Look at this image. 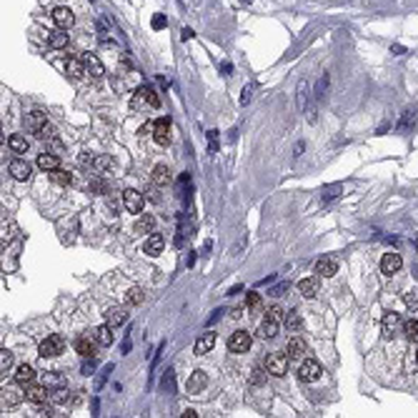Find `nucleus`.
I'll return each mask as SVG.
<instances>
[{"label":"nucleus","instance_id":"1","mask_svg":"<svg viewBox=\"0 0 418 418\" xmlns=\"http://www.w3.org/2000/svg\"><path fill=\"white\" fill-rule=\"evenodd\" d=\"M66 350V338L63 336H58V333H53V336H48L43 343H40V355L43 358H53V355H61Z\"/></svg>","mask_w":418,"mask_h":418},{"label":"nucleus","instance_id":"2","mask_svg":"<svg viewBox=\"0 0 418 418\" xmlns=\"http://www.w3.org/2000/svg\"><path fill=\"white\" fill-rule=\"evenodd\" d=\"M288 355L285 353H271L268 358H266V371L271 373V376H285V371H288Z\"/></svg>","mask_w":418,"mask_h":418},{"label":"nucleus","instance_id":"3","mask_svg":"<svg viewBox=\"0 0 418 418\" xmlns=\"http://www.w3.org/2000/svg\"><path fill=\"white\" fill-rule=\"evenodd\" d=\"M153 140L158 145H168V140H170V121L168 118L155 121V126H153Z\"/></svg>","mask_w":418,"mask_h":418},{"label":"nucleus","instance_id":"4","mask_svg":"<svg viewBox=\"0 0 418 418\" xmlns=\"http://www.w3.org/2000/svg\"><path fill=\"white\" fill-rule=\"evenodd\" d=\"M228 348L233 350V353H246V350L251 348V333L235 331V333L230 336V341H228Z\"/></svg>","mask_w":418,"mask_h":418},{"label":"nucleus","instance_id":"5","mask_svg":"<svg viewBox=\"0 0 418 418\" xmlns=\"http://www.w3.org/2000/svg\"><path fill=\"white\" fill-rule=\"evenodd\" d=\"M401 266H403V261H401V256H398V253H386V256L381 258V271H383L386 276L398 273V271H401Z\"/></svg>","mask_w":418,"mask_h":418},{"label":"nucleus","instance_id":"6","mask_svg":"<svg viewBox=\"0 0 418 418\" xmlns=\"http://www.w3.org/2000/svg\"><path fill=\"white\" fill-rule=\"evenodd\" d=\"M53 20H55V25L61 30H68V28H73V23H75V15H73L70 8H55L53 10Z\"/></svg>","mask_w":418,"mask_h":418},{"label":"nucleus","instance_id":"7","mask_svg":"<svg viewBox=\"0 0 418 418\" xmlns=\"http://www.w3.org/2000/svg\"><path fill=\"white\" fill-rule=\"evenodd\" d=\"M301 378L303 381H318L321 378V373H323V368H321V363L318 361H303V366H301Z\"/></svg>","mask_w":418,"mask_h":418},{"label":"nucleus","instance_id":"8","mask_svg":"<svg viewBox=\"0 0 418 418\" xmlns=\"http://www.w3.org/2000/svg\"><path fill=\"white\" fill-rule=\"evenodd\" d=\"M95 336L90 338V336H80L78 341H75V350L83 355V358H95Z\"/></svg>","mask_w":418,"mask_h":418},{"label":"nucleus","instance_id":"9","mask_svg":"<svg viewBox=\"0 0 418 418\" xmlns=\"http://www.w3.org/2000/svg\"><path fill=\"white\" fill-rule=\"evenodd\" d=\"M306 350H308V343H306V338H290L288 341V348H285V353H288V358L290 361H298V358H303L306 355Z\"/></svg>","mask_w":418,"mask_h":418},{"label":"nucleus","instance_id":"10","mask_svg":"<svg viewBox=\"0 0 418 418\" xmlns=\"http://www.w3.org/2000/svg\"><path fill=\"white\" fill-rule=\"evenodd\" d=\"M163 248H165V238L158 235V233H153V235L145 241V246H143V251H145L148 256H160Z\"/></svg>","mask_w":418,"mask_h":418},{"label":"nucleus","instance_id":"11","mask_svg":"<svg viewBox=\"0 0 418 418\" xmlns=\"http://www.w3.org/2000/svg\"><path fill=\"white\" fill-rule=\"evenodd\" d=\"M123 206L131 210V213H140L143 210V196L138 191H126L123 193Z\"/></svg>","mask_w":418,"mask_h":418},{"label":"nucleus","instance_id":"12","mask_svg":"<svg viewBox=\"0 0 418 418\" xmlns=\"http://www.w3.org/2000/svg\"><path fill=\"white\" fill-rule=\"evenodd\" d=\"M403 328V318L398 316V313H386V318H383V333L386 336H393L396 331H401Z\"/></svg>","mask_w":418,"mask_h":418},{"label":"nucleus","instance_id":"13","mask_svg":"<svg viewBox=\"0 0 418 418\" xmlns=\"http://www.w3.org/2000/svg\"><path fill=\"white\" fill-rule=\"evenodd\" d=\"M206 383H208V376H206V371H196V373L188 378L186 388H188L191 393H201V391L206 388Z\"/></svg>","mask_w":418,"mask_h":418},{"label":"nucleus","instance_id":"14","mask_svg":"<svg viewBox=\"0 0 418 418\" xmlns=\"http://www.w3.org/2000/svg\"><path fill=\"white\" fill-rule=\"evenodd\" d=\"M15 381H18V386H30V383L35 381V371H33V366H28V363L18 366V371H15Z\"/></svg>","mask_w":418,"mask_h":418},{"label":"nucleus","instance_id":"15","mask_svg":"<svg viewBox=\"0 0 418 418\" xmlns=\"http://www.w3.org/2000/svg\"><path fill=\"white\" fill-rule=\"evenodd\" d=\"M10 175H13L15 181H28V178H30V165H28L25 160H13V163H10Z\"/></svg>","mask_w":418,"mask_h":418},{"label":"nucleus","instance_id":"16","mask_svg":"<svg viewBox=\"0 0 418 418\" xmlns=\"http://www.w3.org/2000/svg\"><path fill=\"white\" fill-rule=\"evenodd\" d=\"M336 271H338V263H336L333 258H321V261L316 263V273H318V276L331 278V276H336Z\"/></svg>","mask_w":418,"mask_h":418},{"label":"nucleus","instance_id":"17","mask_svg":"<svg viewBox=\"0 0 418 418\" xmlns=\"http://www.w3.org/2000/svg\"><path fill=\"white\" fill-rule=\"evenodd\" d=\"M43 126H48V118H45V113H43V110H33V113L28 115V128H30V131L38 136Z\"/></svg>","mask_w":418,"mask_h":418},{"label":"nucleus","instance_id":"18","mask_svg":"<svg viewBox=\"0 0 418 418\" xmlns=\"http://www.w3.org/2000/svg\"><path fill=\"white\" fill-rule=\"evenodd\" d=\"M258 336L261 338H276L278 336V321H273V318L266 316V321L258 326Z\"/></svg>","mask_w":418,"mask_h":418},{"label":"nucleus","instance_id":"19","mask_svg":"<svg viewBox=\"0 0 418 418\" xmlns=\"http://www.w3.org/2000/svg\"><path fill=\"white\" fill-rule=\"evenodd\" d=\"M25 398L28 401H33V403H45V398H48V388L45 386H28V391H25Z\"/></svg>","mask_w":418,"mask_h":418},{"label":"nucleus","instance_id":"20","mask_svg":"<svg viewBox=\"0 0 418 418\" xmlns=\"http://www.w3.org/2000/svg\"><path fill=\"white\" fill-rule=\"evenodd\" d=\"M66 73H68L73 80H78V78H83V75L88 73V68H85V63H83V61H75V58H70L68 63H66Z\"/></svg>","mask_w":418,"mask_h":418},{"label":"nucleus","instance_id":"21","mask_svg":"<svg viewBox=\"0 0 418 418\" xmlns=\"http://www.w3.org/2000/svg\"><path fill=\"white\" fill-rule=\"evenodd\" d=\"M83 63H85V68H88V73L93 75V78H100L105 70H103V66H100V61L95 58V55H90V53H85L83 55Z\"/></svg>","mask_w":418,"mask_h":418},{"label":"nucleus","instance_id":"22","mask_svg":"<svg viewBox=\"0 0 418 418\" xmlns=\"http://www.w3.org/2000/svg\"><path fill=\"white\" fill-rule=\"evenodd\" d=\"M213 346H215V333H203V336L196 341V353H198V355H206Z\"/></svg>","mask_w":418,"mask_h":418},{"label":"nucleus","instance_id":"23","mask_svg":"<svg viewBox=\"0 0 418 418\" xmlns=\"http://www.w3.org/2000/svg\"><path fill=\"white\" fill-rule=\"evenodd\" d=\"M38 168L40 170H55L58 168V155L55 153H40L38 155Z\"/></svg>","mask_w":418,"mask_h":418},{"label":"nucleus","instance_id":"24","mask_svg":"<svg viewBox=\"0 0 418 418\" xmlns=\"http://www.w3.org/2000/svg\"><path fill=\"white\" fill-rule=\"evenodd\" d=\"M298 290L306 295V298H313L318 293V278H303L298 283Z\"/></svg>","mask_w":418,"mask_h":418},{"label":"nucleus","instance_id":"25","mask_svg":"<svg viewBox=\"0 0 418 418\" xmlns=\"http://www.w3.org/2000/svg\"><path fill=\"white\" fill-rule=\"evenodd\" d=\"M138 95L143 98V100H145V103H148V105H153V108H158V105H160V98L155 95V90H153L150 85H140V88H138Z\"/></svg>","mask_w":418,"mask_h":418},{"label":"nucleus","instance_id":"26","mask_svg":"<svg viewBox=\"0 0 418 418\" xmlns=\"http://www.w3.org/2000/svg\"><path fill=\"white\" fill-rule=\"evenodd\" d=\"M126 318H128V313H126V308H110L108 311V326H123L126 323Z\"/></svg>","mask_w":418,"mask_h":418},{"label":"nucleus","instance_id":"27","mask_svg":"<svg viewBox=\"0 0 418 418\" xmlns=\"http://www.w3.org/2000/svg\"><path fill=\"white\" fill-rule=\"evenodd\" d=\"M283 321H285V328H288V331H293V333H298V331L303 328V318H301L295 311L285 313V316H283Z\"/></svg>","mask_w":418,"mask_h":418},{"label":"nucleus","instance_id":"28","mask_svg":"<svg viewBox=\"0 0 418 418\" xmlns=\"http://www.w3.org/2000/svg\"><path fill=\"white\" fill-rule=\"evenodd\" d=\"M113 326H100V328H95V341L100 343V346H110L113 343V331H110Z\"/></svg>","mask_w":418,"mask_h":418},{"label":"nucleus","instance_id":"29","mask_svg":"<svg viewBox=\"0 0 418 418\" xmlns=\"http://www.w3.org/2000/svg\"><path fill=\"white\" fill-rule=\"evenodd\" d=\"M153 183H155V186L170 183V170H168L165 165H155V170H153Z\"/></svg>","mask_w":418,"mask_h":418},{"label":"nucleus","instance_id":"30","mask_svg":"<svg viewBox=\"0 0 418 418\" xmlns=\"http://www.w3.org/2000/svg\"><path fill=\"white\" fill-rule=\"evenodd\" d=\"M153 225H155V218H153V215H143V218L136 220L133 230H136V233H150V230H153Z\"/></svg>","mask_w":418,"mask_h":418},{"label":"nucleus","instance_id":"31","mask_svg":"<svg viewBox=\"0 0 418 418\" xmlns=\"http://www.w3.org/2000/svg\"><path fill=\"white\" fill-rule=\"evenodd\" d=\"M8 145H10V150H13V153H25L30 143H28V138H23V136H10Z\"/></svg>","mask_w":418,"mask_h":418},{"label":"nucleus","instance_id":"32","mask_svg":"<svg viewBox=\"0 0 418 418\" xmlns=\"http://www.w3.org/2000/svg\"><path fill=\"white\" fill-rule=\"evenodd\" d=\"M48 43H50V48H66L68 45V33H50Z\"/></svg>","mask_w":418,"mask_h":418},{"label":"nucleus","instance_id":"33","mask_svg":"<svg viewBox=\"0 0 418 418\" xmlns=\"http://www.w3.org/2000/svg\"><path fill=\"white\" fill-rule=\"evenodd\" d=\"M50 178L58 183V186H68L70 181H73V175H70L68 170H61V168H55V170H50Z\"/></svg>","mask_w":418,"mask_h":418},{"label":"nucleus","instance_id":"34","mask_svg":"<svg viewBox=\"0 0 418 418\" xmlns=\"http://www.w3.org/2000/svg\"><path fill=\"white\" fill-rule=\"evenodd\" d=\"M403 333H406V338H408L411 343H418V321L403 323Z\"/></svg>","mask_w":418,"mask_h":418},{"label":"nucleus","instance_id":"35","mask_svg":"<svg viewBox=\"0 0 418 418\" xmlns=\"http://www.w3.org/2000/svg\"><path fill=\"white\" fill-rule=\"evenodd\" d=\"M143 295H145V293H143L140 288H131V290H128V295H126V303L136 306V303H140V301H143Z\"/></svg>","mask_w":418,"mask_h":418},{"label":"nucleus","instance_id":"36","mask_svg":"<svg viewBox=\"0 0 418 418\" xmlns=\"http://www.w3.org/2000/svg\"><path fill=\"white\" fill-rule=\"evenodd\" d=\"M20 398H23V396H20L18 391H13V388H5V391H3V401H8V403H13V406L20 403Z\"/></svg>","mask_w":418,"mask_h":418},{"label":"nucleus","instance_id":"37","mask_svg":"<svg viewBox=\"0 0 418 418\" xmlns=\"http://www.w3.org/2000/svg\"><path fill=\"white\" fill-rule=\"evenodd\" d=\"M10 366H13V353H10V350H3V353H0V371L5 373Z\"/></svg>","mask_w":418,"mask_h":418},{"label":"nucleus","instance_id":"38","mask_svg":"<svg viewBox=\"0 0 418 418\" xmlns=\"http://www.w3.org/2000/svg\"><path fill=\"white\" fill-rule=\"evenodd\" d=\"M50 398H53V403H66V401H68V391H66V388H58Z\"/></svg>","mask_w":418,"mask_h":418},{"label":"nucleus","instance_id":"39","mask_svg":"<svg viewBox=\"0 0 418 418\" xmlns=\"http://www.w3.org/2000/svg\"><path fill=\"white\" fill-rule=\"evenodd\" d=\"M246 303H248V308H261V295L258 293H248Z\"/></svg>","mask_w":418,"mask_h":418},{"label":"nucleus","instance_id":"40","mask_svg":"<svg viewBox=\"0 0 418 418\" xmlns=\"http://www.w3.org/2000/svg\"><path fill=\"white\" fill-rule=\"evenodd\" d=\"M48 143H50V153H55V155H61V153H63V143H61L58 138H50Z\"/></svg>","mask_w":418,"mask_h":418},{"label":"nucleus","instance_id":"41","mask_svg":"<svg viewBox=\"0 0 418 418\" xmlns=\"http://www.w3.org/2000/svg\"><path fill=\"white\" fill-rule=\"evenodd\" d=\"M268 318H273V321H280V318H283V311H280L278 306L268 308Z\"/></svg>","mask_w":418,"mask_h":418},{"label":"nucleus","instance_id":"42","mask_svg":"<svg viewBox=\"0 0 418 418\" xmlns=\"http://www.w3.org/2000/svg\"><path fill=\"white\" fill-rule=\"evenodd\" d=\"M108 165H110V160H108V158H103V155H100V158H95V170H103V168H108Z\"/></svg>","mask_w":418,"mask_h":418},{"label":"nucleus","instance_id":"43","mask_svg":"<svg viewBox=\"0 0 418 418\" xmlns=\"http://www.w3.org/2000/svg\"><path fill=\"white\" fill-rule=\"evenodd\" d=\"M90 188H93L95 193H105V191H108V186H105L103 181H93V186H90Z\"/></svg>","mask_w":418,"mask_h":418},{"label":"nucleus","instance_id":"44","mask_svg":"<svg viewBox=\"0 0 418 418\" xmlns=\"http://www.w3.org/2000/svg\"><path fill=\"white\" fill-rule=\"evenodd\" d=\"M168 386V391H173V371H168V376L163 378V388Z\"/></svg>","mask_w":418,"mask_h":418},{"label":"nucleus","instance_id":"45","mask_svg":"<svg viewBox=\"0 0 418 418\" xmlns=\"http://www.w3.org/2000/svg\"><path fill=\"white\" fill-rule=\"evenodd\" d=\"M163 25H165V18H163V15H155V18H153V28L158 30V28H163Z\"/></svg>","mask_w":418,"mask_h":418},{"label":"nucleus","instance_id":"46","mask_svg":"<svg viewBox=\"0 0 418 418\" xmlns=\"http://www.w3.org/2000/svg\"><path fill=\"white\" fill-rule=\"evenodd\" d=\"M406 301H408V306H418V290L413 293V295H408Z\"/></svg>","mask_w":418,"mask_h":418},{"label":"nucleus","instance_id":"47","mask_svg":"<svg viewBox=\"0 0 418 418\" xmlns=\"http://www.w3.org/2000/svg\"><path fill=\"white\" fill-rule=\"evenodd\" d=\"M186 38H193V30H191V28H183V40H186Z\"/></svg>","mask_w":418,"mask_h":418},{"label":"nucleus","instance_id":"48","mask_svg":"<svg viewBox=\"0 0 418 418\" xmlns=\"http://www.w3.org/2000/svg\"><path fill=\"white\" fill-rule=\"evenodd\" d=\"M241 313H243L241 308H233V311H230V316H233V318H241Z\"/></svg>","mask_w":418,"mask_h":418},{"label":"nucleus","instance_id":"49","mask_svg":"<svg viewBox=\"0 0 418 418\" xmlns=\"http://www.w3.org/2000/svg\"><path fill=\"white\" fill-rule=\"evenodd\" d=\"M183 418H198V413H196V411H186V413H183Z\"/></svg>","mask_w":418,"mask_h":418}]
</instances>
